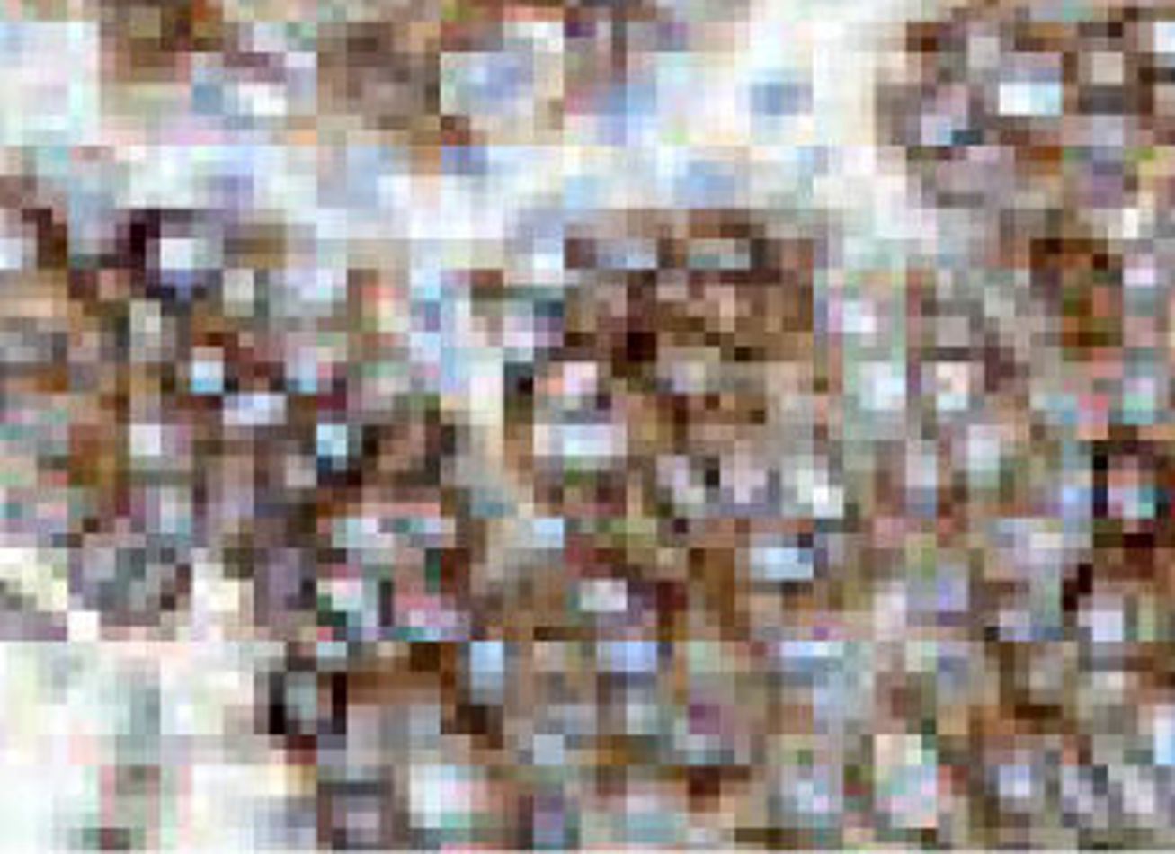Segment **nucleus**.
<instances>
[{"mask_svg":"<svg viewBox=\"0 0 1175 854\" xmlns=\"http://www.w3.org/2000/svg\"><path fill=\"white\" fill-rule=\"evenodd\" d=\"M467 661H470L474 675H500L504 672V645L500 642H474L470 653H467Z\"/></svg>","mask_w":1175,"mask_h":854,"instance_id":"6e6552de","label":"nucleus"},{"mask_svg":"<svg viewBox=\"0 0 1175 854\" xmlns=\"http://www.w3.org/2000/svg\"><path fill=\"white\" fill-rule=\"evenodd\" d=\"M187 377H191V385L198 392H213V388L224 385V359L217 355V351H194L191 366H187Z\"/></svg>","mask_w":1175,"mask_h":854,"instance_id":"39448f33","label":"nucleus"},{"mask_svg":"<svg viewBox=\"0 0 1175 854\" xmlns=\"http://www.w3.org/2000/svg\"><path fill=\"white\" fill-rule=\"evenodd\" d=\"M548 437H556L560 451H574V456H586V451H612L616 448V430H605V425H564V430H553Z\"/></svg>","mask_w":1175,"mask_h":854,"instance_id":"20e7f679","label":"nucleus"},{"mask_svg":"<svg viewBox=\"0 0 1175 854\" xmlns=\"http://www.w3.org/2000/svg\"><path fill=\"white\" fill-rule=\"evenodd\" d=\"M784 657H791V661H824V657H836V645H829V642H788Z\"/></svg>","mask_w":1175,"mask_h":854,"instance_id":"9b49d317","label":"nucleus"},{"mask_svg":"<svg viewBox=\"0 0 1175 854\" xmlns=\"http://www.w3.org/2000/svg\"><path fill=\"white\" fill-rule=\"evenodd\" d=\"M317 451L329 459H343L352 451V430L343 422H321L317 425Z\"/></svg>","mask_w":1175,"mask_h":854,"instance_id":"0eeeda50","label":"nucleus"},{"mask_svg":"<svg viewBox=\"0 0 1175 854\" xmlns=\"http://www.w3.org/2000/svg\"><path fill=\"white\" fill-rule=\"evenodd\" d=\"M623 605H628V590H623V583H586L583 586V609L590 612H619Z\"/></svg>","mask_w":1175,"mask_h":854,"instance_id":"423d86ee","label":"nucleus"},{"mask_svg":"<svg viewBox=\"0 0 1175 854\" xmlns=\"http://www.w3.org/2000/svg\"><path fill=\"white\" fill-rule=\"evenodd\" d=\"M601 664L619 675H638L657 664V645L649 642H605L601 645Z\"/></svg>","mask_w":1175,"mask_h":854,"instance_id":"7ed1b4c3","label":"nucleus"},{"mask_svg":"<svg viewBox=\"0 0 1175 854\" xmlns=\"http://www.w3.org/2000/svg\"><path fill=\"white\" fill-rule=\"evenodd\" d=\"M530 545H560L564 541V522L560 519H534L527 530Z\"/></svg>","mask_w":1175,"mask_h":854,"instance_id":"f8f14e48","label":"nucleus"},{"mask_svg":"<svg viewBox=\"0 0 1175 854\" xmlns=\"http://www.w3.org/2000/svg\"><path fill=\"white\" fill-rule=\"evenodd\" d=\"M254 272L250 269H228L224 272V298H228V307H250L254 303Z\"/></svg>","mask_w":1175,"mask_h":854,"instance_id":"9d476101","label":"nucleus"},{"mask_svg":"<svg viewBox=\"0 0 1175 854\" xmlns=\"http://www.w3.org/2000/svg\"><path fill=\"white\" fill-rule=\"evenodd\" d=\"M128 448L131 456H157L165 448V430L157 422H135L128 430Z\"/></svg>","mask_w":1175,"mask_h":854,"instance_id":"1a4fd4ad","label":"nucleus"},{"mask_svg":"<svg viewBox=\"0 0 1175 854\" xmlns=\"http://www.w3.org/2000/svg\"><path fill=\"white\" fill-rule=\"evenodd\" d=\"M754 567H758V574H765V579H772V583H784V579L791 583V579H806L814 560H810V552L769 545V548L754 552Z\"/></svg>","mask_w":1175,"mask_h":854,"instance_id":"f257e3e1","label":"nucleus"},{"mask_svg":"<svg viewBox=\"0 0 1175 854\" xmlns=\"http://www.w3.org/2000/svg\"><path fill=\"white\" fill-rule=\"evenodd\" d=\"M280 411H284V399L272 392H239L224 404V418L236 425H262V422L280 418Z\"/></svg>","mask_w":1175,"mask_h":854,"instance_id":"f03ea898","label":"nucleus"}]
</instances>
